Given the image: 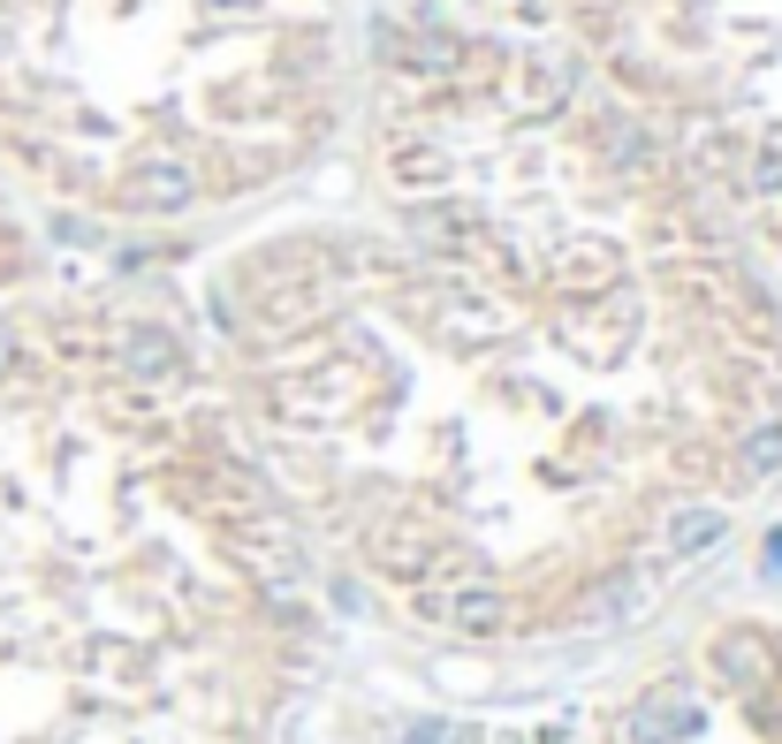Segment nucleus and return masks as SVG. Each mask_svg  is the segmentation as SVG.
Listing matches in <instances>:
<instances>
[{
    "instance_id": "1",
    "label": "nucleus",
    "mask_w": 782,
    "mask_h": 744,
    "mask_svg": "<svg viewBox=\"0 0 782 744\" xmlns=\"http://www.w3.org/2000/svg\"><path fill=\"white\" fill-rule=\"evenodd\" d=\"M69 373L0 456V744H297L305 539L182 426L175 335L69 343Z\"/></svg>"
},
{
    "instance_id": "2",
    "label": "nucleus",
    "mask_w": 782,
    "mask_h": 744,
    "mask_svg": "<svg viewBox=\"0 0 782 744\" xmlns=\"http://www.w3.org/2000/svg\"><path fill=\"white\" fill-rule=\"evenodd\" d=\"M577 744H782V631L738 623L653 668Z\"/></svg>"
}]
</instances>
